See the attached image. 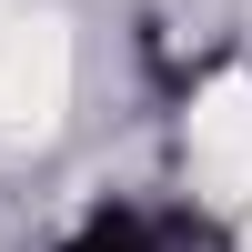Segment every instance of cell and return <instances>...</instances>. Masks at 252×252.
I'll use <instances>...</instances> for the list:
<instances>
[{"label": "cell", "mask_w": 252, "mask_h": 252, "mask_svg": "<svg viewBox=\"0 0 252 252\" xmlns=\"http://www.w3.org/2000/svg\"><path fill=\"white\" fill-rule=\"evenodd\" d=\"M61 101H71V40H61V20L0 0V131H51Z\"/></svg>", "instance_id": "obj_1"}, {"label": "cell", "mask_w": 252, "mask_h": 252, "mask_svg": "<svg viewBox=\"0 0 252 252\" xmlns=\"http://www.w3.org/2000/svg\"><path fill=\"white\" fill-rule=\"evenodd\" d=\"M192 182L222 202L252 192V81L242 71L202 81V101H192Z\"/></svg>", "instance_id": "obj_2"}]
</instances>
